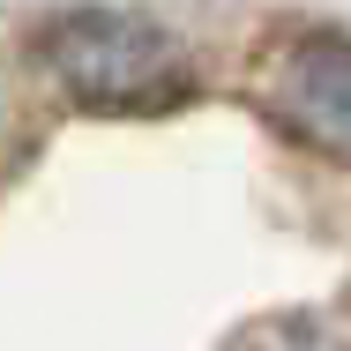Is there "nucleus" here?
<instances>
[{
    "instance_id": "nucleus-1",
    "label": "nucleus",
    "mask_w": 351,
    "mask_h": 351,
    "mask_svg": "<svg viewBox=\"0 0 351 351\" xmlns=\"http://www.w3.org/2000/svg\"><path fill=\"white\" fill-rule=\"evenodd\" d=\"M38 60L90 112H165L187 97V53L135 8H75L45 23Z\"/></svg>"
},
{
    "instance_id": "nucleus-2",
    "label": "nucleus",
    "mask_w": 351,
    "mask_h": 351,
    "mask_svg": "<svg viewBox=\"0 0 351 351\" xmlns=\"http://www.w3.org/2000/svg\"><path fill=\"white\" fill-rule=\"evenodd\" d=\"M262 112L314 157L351 165V38H299L262 75Z\"/></svg>"
},
{
    "instance_id": "nucleus-3",
    "label": "nucleus",
    "mask_w": 351,
    "mask_h": 351,
    "mask_svg": "<svg viewBox=\"0 0 351 351\" xmlns=\"http://www.w3.org/2000/svg\"><path fill=\"white\" fill-rule=\"evenodd\" d=\"M269 351H344V344H329V337H306V329H284V337H269Z\"/></svg>"
}]
</instances>
